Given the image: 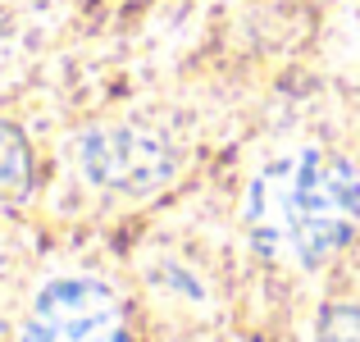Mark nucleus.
Masks as SVG:
<instances>
[{
    "mask_svg": "<svg viewBox=\"0 0 360 342\" xmlns=\"http://www.w3.org/2000/svg\"><path fill=\"white\" fill-rule=\"evenodd\" d=\"M242 224L264 260L324 270L360 233V169L324 146L283 151L246 183Z\"/></svg>",
    "mask_w": 360,
    "mask_h": 342,
    "instance_id": "1",
    "label": "nucleus"
},
{
    "mask_svg": "<svg viewBox=\"0 0 360 342\" xmlns=\"http://www.w3.org/2000/svg\"><path fill=\"white\" fill-rule=\"evenodd\" d=\"M178 146L146 123H96L73 137V169L110 196H150L178 178Z\"/></svg>",
    "mask_w": 360,
    "mask_h": 342,
    "instance_id": "2",
    "label": "nucleus"
},
{
    "mask_svg": "<svg viewBox=\"0 0 360 342\" xmlns=\"http://www.w3.org/2000/svg\"><path fill=\"white\" fill-rule=\"evenodd\" d=\"M18 342H132V324L110 283L64 274L37 288Z\"/></svg>",
    "mask_w": 360,
    "mask_h": 342,
    "instance_id": "3",
    "label": "nucleus"
},
{
    "mask_svg": "<svg viewBox=\"0 0 360 342\" xmlns=\"http://www.w3.org/2000/svg\"><path fill=\"white\" fill-rule=\"evenodd\" d=\"M32 196V146L14 123L0 119V210H14Z\"/></svg>",
    "mask_w": 360,
    "mask_h": 342,
    "instance_id": "4",
    "label": "nucleus"
},
{
    "mask_svg": "<svg viewBox=\"0 0 360 342\" xmlns=\"http://www.w3.org/2000/svg\"><path fill=\"white\" fill-rule=\"evenodd\" d=\"M315 342H360V306H328Z\"/></svg>",
    "mask_w": 360,
    "mask_h": 342,
    "instance_id": "5",
    "label": "nucleus"
}]
</instances>
